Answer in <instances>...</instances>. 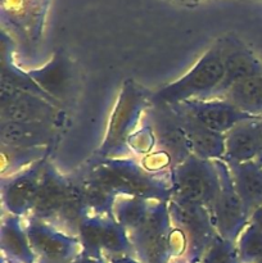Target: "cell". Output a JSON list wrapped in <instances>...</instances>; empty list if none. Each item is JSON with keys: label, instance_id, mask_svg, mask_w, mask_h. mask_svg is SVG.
Masks as SVG:
<instances>
[{"label": "cell", "instance_id": "obj_1", "mask_svg": "<svg viewBox=\"0 0 262 263\" xmlns=\"http://www.w3.org/2000/svg\"><path fill=\"white\" fill-rule=\"evenodd\" d=\"M87 177L116 197H135L151 202L171 199L169 177L148 171L143 164L128 157L100 158L90 168Z\"/></svg>", "mask_w": 262, "mask_h": 263}, {"label": "cell", "instance_id": "obj_2", "mask_svg": "<svg viewBox=\"0 0 262 263\" xmlns=\"http://www.w3.org/2000/svg\"><path fill=\"white\" fill-rule=\"evenodd\" d=\"M128 236L134 256L141 263H170L184 258L185 241L172 226L169 202H154L143 225Z\"/></svg>", "mask_w": 262, "mask_h": 263}, {"label": "cell", "instance_id": "obj_3", "mask_svg": "<svg viewBox=\"0 0 262 263\" xmlns=\"http://www.w3.org/2000/svg\"><path fill=\"white\" fill-rule=\"evenodd\" d=\"M222 77V44L217 40L186 73L152 94L151 103L174 105L193 99H208L213 97Z\"/></svg>", "mask_w": 262, "mask_h": 263}, {"label": "cell", "instance_id": "obj_4", "mask_svg": "<svg viewBox=\"0 0 262 263\" xmlns=\"http://www.w3.org/2000/svg\"><path fill=\"white\" fill-rule=\"evenodd\" d=\"M171 198L211 211L221 189L215 161L189 156L170 174Z\"/></svg>", "mask_w": 262, "mask_h": 263}, {"label": "cell", "instance_id": "obj_5", "mask_svg": "<svg viewBox=\"0 0 262 263\" xmlns=\"http://www.w3.org/2000/svg\"><path fill=\"white\" fill-rule=\"evenodd\" d=\"M148 104H151V98L136 89L133 82H126L110 117L107 136L100 148V158L125 157L130 148L128 139L135 133L136 123L139 122L141 112H146Z\"/></svg>", "mask_w": 262, "mask_h": 263}, {"label": "cell", "instance_id": "obj_6", "mask_svg": "<svg viewBox=\"0 0 262 263\" xmlns=\"http://www.w3.org/2000/svg\"><path fill=\"white\" fill-rule=\"evenodd\" d=\"M169 211L172 226L184 238V258L189 262H199L205 249L218 235L210 210L171 198Z\"/></svg>", "mask_w": 262, "mask_h": 263}, {"label": "cell", "instance_id": "obj_7", "mask_svg": "<svg viewBox=\"0 0 262 263\" xmlns=\"http://www.w3.org/2000/svg\"><path fill=\"white\" fill-rule=\"evenodd\" d=\"M215 162L220 175L221 189L210 212L218 235L226 240L236 243L249 223L251 216L236 193L228 163L222 159Z\"/></svg>", "mask_w": 262, "mask_h": 263}, {"label": "cell", "instance_id": "obj_8", "mask_svg": "<svg viewBox=\"0 0 262 263\" xmlns=\"http://www.w3.org/2000/svg\"><path fill=\"white\" fill-rule=\"evenodd\" d=\"M36 263H73L81 256L79 238L27 216L25 221Z\"/></svg>", "mask_w": 262, "mask_h": 263}, {"label": "cell", "instance_id": "obj_9", "mask_svg": "<svg viewBox=\"0 0 262 263\" xmlns=\"http://www.w3.org/2000/svg\"><path fill=\"white\" fill-rule=\"evenodd\" d=\"M146 112L149 116L146 122L153 133L158 151L167 154L174 166L192 156L181 118L171 105L151 103V109Z\"/></svg>", "mask_w": 262, "mask_h": 263}, {"label": "cell", "instance_id": "obj_10", "mask_svg": "<svg viewBox=\"0 0 262 263\" xmlns=\"http://www.w3.org/2000/svg\"><path fill=\"white\" fill-rule=\"evenodd\" d=\"M2 121L39 122L54 126L59 120L61 107L39 95L0 87Z\"/></svg>", "mask_w": 262, "mask_h": 263}, {"label": "cell", "instance_id": "obj_11", "mask_svg": "<svg viewBox=\"0 0 262 263\" xmlns=\"http://www.w3.org/2000/svg\"><path fill=\"white\" fill-rule=\"evenodd\" d=\"M46 158L31 164L23 171L2 180V202L8 215L27 217L31 215L43 175Z\"/></svg>", "mask_w": 262, "mask_h": 263}, {"label": "cell", "instance_id": "obj_12", "mask_svg": "<svg viewBox=\"0 0 262 263\" xmlns=\"http://www.w3.org/2000/svg\"><path fill=\"white\" fill-rule=\"evenodd\" d=\"M172 107L192 117L204 127L220 134L229 133L243 121L257 118L239 110L225 98L193 99L174 104Z\"/></svg>", "mask_w": 262, "mask_h": 263}, {"label": "cell", "instance_id": "obj_13", "mask_svg": "<svg viewBox=\"0 0 262 263\" xmlns=\"http://www.w3.org/2000/svg\"><path fill=\"white\" fill-rule=\"evenodd\" d=\"M222 44L223 77L212 98H221L233 85L262 73V63L253 51L233 35L220 39Z\"/></svg>", "mask_w": 262, "mask_h": 263}, {"label": "cell", "instance_id": "obj_14", "mask_svg": "<svg viewBox=\"0 0 262 263\" xmlns=\"http://www.w3.org/2000/svg\"><path fill=\"white\" fill-rule=\"evenodd\" d=\"M72 185L73 181L62 176L48 162L41 175L40 187L30 217L54 225L68 200Z\"/></svg>", "mask_w": 262, "mask_h": 263}, {"label": "cell", "instance_id": "obj_15", "mask_svg": "<svg viewBox=\"0 0 262 263\" xmlns=\"http://www.w3.org/2000/svg\"><path fill=\"white\" fill-rule=\"evenodd\" d=\"M35 84L59 104L68 97L72 82V67L68 57L58 50L53 58L38 69L27 72Z\"/></svg>", "mask_w": 262, "mask_h": 263}, {"label": "cell", "instance_id": "obj_16", "mask_svg": "<svg viewBox=\"0 0 262 263\" xmlns=\"http://www.w3.org/2000/svg\"><path fill=\"white\" fill-rule=\"evenodd\" d=\"M259 118L243 121L225 134V156L222 161L233 164L246 163L258 158Z\"/></svg>", "mask_w": 262, "mask_h": 263}, {"label": "cell", "instance_id": "obj_17", "mask_svg": "<svg viewBox=\"0 0 262 263\" xmlns=\"http://www.w3.org/2000/svg\"><path fill=\"white\" fill-rule=\"evenodd\" d=\"M54 126L39 122L2 121V145L15 148H48L54 139Z\"/></svg>", "mask_w": 262, "mask_h": 263}, {"label": "cell", "instance_id": "obj_18", "mask_svg": "<svg viewBox=\"0 0 262 263\" xmlns=\"http://www.w3.org/2000/svg\"><path fill=\"white\" fill-rule=\"evenodd\" d=\"M172 108L179 113L180 118H181L182 127L186 134L188 143H189V148L193 156L208 159V161L223 159V156H225V134L210 130L185 113L180 112L175 107Z\"/></svg>", "mask_w": 262, "mask_h": 263}, {"label": "cell", "instance_id": "obj_19", "mask_svg": "<svg viewBox=\"0 0 262 263\" xmlns=\"http://www.w3.org/2000/svg\"><path fill=\"white\" fill-rule=\"evenodd\" d=\"M3 259L9 263H36L22 217L7 215L2 223Z\"/></svg>", "mask_w": 262, "mask_h": 263}, {"label": "cell", "instance_id": "obj_20", "mask_svg": "<svg viewBox=\"0 0 262 263\" xmlns=\"http://www.w3.org/2000/svg\"><path fill=\"white\" fill-rule=\"evenodd\" d=\"M228 166L236 193L251 216L262 205V163L256 159Z\"/></svg>", "mask_w": 262, "mask_h": 263}, {"label": "cell", "instance_id": "obj_21", "mask_svg": "<svg viewBox=\"0 0 262 263\" xmlns=\"http://www.w3.org/2000/svg\"><path fill=\"white\" fill-rule=\"evenodd\" d=\"M221 98L252 117H262V73L236 82Z\"/></svg>", "mask_w": 262, "mask_h": 263}, {"label": "cell", "instance_id": "obj_22", "mask_svg": "<svg viewBox=\"0 0 262 263\" xmlns=\"http://www.w3.org/2000/svg\"><path fill=\"white\" fill-rule=\"evenodd\" d=\"M153 203L141 198L117 197L113 207V218L128 234H131L143 225Z\"/></svg>", "mask_w": 262, "mask_h": 263}, {"label": "cell", "instance_id": "obj_23", "mask_svg": "<svg viewBox=\"0 0 262 263\" xmlns=\"http://www.w3.org/2000/svg\"><path fill=\"white\" fill-rule=\"evenodd\" d=\"M46 157H48V148H15V146L2 145L3 177L18 174Z\"/></svg>", "mask_w": 262, "mask_h": 263}, {"label": "cell", "instance_id": "obj_24", "mask_svg": "<svg viewBox=\"0 0 262 263\" xmlns=\"http://www.w3.org/2000/svg\"><path fill=\"white\" fill-rule=\"evenodd\" d=\"M81 189L85 204L90 213L103 217H113V207L117 198L115 194L87 176L81 181Z\"/></svg>", "mask_w": 262, "mask_h": 263}, {"label": "cell", "instance_id": "obj_25", "mask_svg": "<svg viewBox=\"0 0 262 263\" xmlns=\"http://www.w3.org/2000/svg\"><path fill=\"white\" fill-rule=\"evenodd\" d=\"M241 263L262 262V229L249 222L236 240Z\"/></svg>", "mask_w": 262, "mask_h": 263}, {"label": "cell", "instance_id": "obj_26", "mask_svg": "<svg viewBox=\"0 0 262 263\" xmlns=\"http://www.w3.org/2000/svg\"><path fill=\"white\" fill-rule=\"evenodd\" d=\"M200 263H241L235 241L226 240L220 235L213 239L203 253Z\"/></svg>", "mask_w": 262, "mask_h": 263}, {"label": "cell", "instance_id": "obj_27", "mask_svg": "<svg viewBox=\"0 0 262 263\" xmlns=\"http://www.w3.org/2000/svg\"><path fill=\"white\" fill-rule=\"evenodd\" d=\"M105 263H141L134 254H117V256H104Z\"/></svg>", "mask_w": 262, "mask_h": 263}, {"label": "cell", "instance_id": "obj_28", "mask_svg": "<svg viewBox=\"0 0 262 263\" xmlns=\"http://www.w3.org/2000/svg\"><path fill=\"white\" fill-rule=\"evenodd\" d=\"M249 222H252L253 225H256L257 228L262 229V205L259 208H257L256 211H253L249 218Z\"/></svg>", "mask_w": 262, "mask_h": 263}, {"label": "cell", "instance_id": "obj_29", "mask_svg": "<svg viewBox=\"0 0 262 263\" xmlns=\"http://www.w3.org/2000/svg\"><path fill=\"white\" fill-rule=\"evenodd\" d=\"M73 263H105L104 257L103 258H91V257L80 256Z\"/></svg>", "mask_w": 262, "mask_h": 263}, {"label": "cell", "instance_id": "obj_30", "mask_svg": "<svg viewBox=\"0 0 262 263\" xmlns=\"http://www.w3.org/2000/svg\"><path fill=\"white\" fill-rule=\"evenodd\" d=\"M258 134H259V154L257 161L262 163V117L258 120Z\"/></svg>", "mask_w": 262, "mask_h": 263}, {"label": "cell", "instance_id": "obj_31", "mask_svg": "<svg viewBox=\"0 0 262 263\" xmlns=\"http://www.w3.org/2000/svg\"><path fill=\"white\" fill-rule=\"evenodd\" d=\"M169 2L177 3V4H182V5H195V4H199V3L202 2H205V0H169Z\"/></svg>", "mask_w": 262, "mask_h": 263}, {"label": "cell", "instance_id": "obj_32", "mask_svg": "<svg viewBox=\"0 0 262 263\" xmlns=\"http://www.w3.org/2000/svg\"><path fill=\"white\" fill-rule=\"evenodd\" d=\"M192 263H200V262H192Z\"/></svg>", "mask_w": 262, "mask_h": 263}, {"label": "cell", "instance_id": "obj_33", "mask_svg": "<svg viewBox=\"0 0 262 263\" xmlns=\"http://www.w3.org/2000/svg\"><path fill=\"white\" fill-rule=\"evenodd\" d=\"M3 261H4V259H3ZM8 263H9V262H8Z\"/></svg>", "mask_w": 262, "mask_h": 263}, {"label": "cell", "instance_id": "obj_34", "mask_svg": "<svg viewBox=\"0 0 262 263\" xmlns=\"http://www.w3.org/2000/svg\"><path fill=\"white\" fill-rule=\"evenodd\" d=\"M261 263H262V262H261Z\"/></svg>", "mask_w": 262, "mask_h": 263}]
</instances>
